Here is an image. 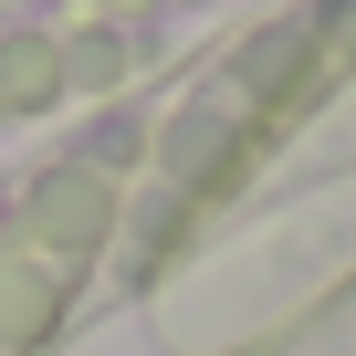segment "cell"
Returning a JSON list of instances; mask_svg holds the SVG:
<instances>
[{
  "label": "cell",
  "instance_id": "obj_1",
  "mask_svg": "<svg viewBox=\"0 0 356 356\" xmlns=\"http://www.w3.org/2000/svg\"><path fill=\"white\" fill-rule=\"evenodd\" d=\"M63 84V53L53 42H0V105H42Z\"/></svg>",
  "mask_w": 356,
  "mask_h": 356
}]
</instances>
